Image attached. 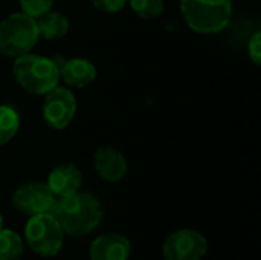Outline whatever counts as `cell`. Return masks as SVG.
I'll list each match as a JSON object with an SVG mask.
<instances>
[{"mask_svg":"<svg viewBox=\"0 0 261 260\" xmlns=\"http://www.w3.org/2000/svg\"><path fill=\"white\" fill-rule=\"evenodd\" d=\"M83 182L81 170L70 162H64L57 166L47 178V187L54 193L55 198L69 196L80 190Z\"/></svg>","mask_w":261,"mask_h":260,"instance_id":"11","label":"cell"},{"mask_svg":"<svg viewBox=\"0 0 261 260\" xmlns=\"http://www.w3.org/2000/svg\"><path fill=\"white\" fill-rule=\"evenodd\" d=\"M96 78V67L87 58H70L60 67V80L69 87L83 89Z\"/></svg>","mask_w":261,"mask_h":260,"instance_id":"12","label":"cell"},{"mask_svg":"<svg viewBox=\"0 0 261 260\" xmlns=\"http://www.w3.org/2000/svg\"><path fill=\"white\" fill-rule=\"evenodd\" d=\"M92 5L104 12H118L121 11L128 0H90Z\"/></svg>","mask_w":261,"mask_h":260,"instance_id":"18","label":"cell"},{"mask_svg":"<svg viewBox=\"0 0 261 260\" xmlns=\"http://www.w3.org/2000/svg\"><path fill=\"white\" fill-rule=\"evenodd\" d=\"M2 224H3V221H2V216H0V230H2Z\"/></svg>","mask_w":261,"mask_h":260,"instance_id":"20","label":"cell"},{"mask_svg":"<svg viewBox=\"0 0 261 260\" xmlns=\"http://www.w3.org/2000/svg\"><path fill=\"white\" fill-rule=\"evenodd\" d=\"M54 0H20L21 12L28 14L32 18H38L52 9Z\"/></svg>","mask_w":261,"mask_h":260,"instance_id":"17","label":"cell"},{"mask_svg":"<svg viewBox=\"0 0 261 260\" xmlns=\"http://www.w3.org/2000/svg\"><path fill=\"white\" fill-rule=\"evenodd\" d=\"M132 9L144 20H153L164 12V0H128Z\"/></svg>","mask_w":261,"mask_h":260,"instance_id":"16","label":"cell"},{"mask_svg":"<svg viewBox=\"0 0 261 260\" xmlns=\"http://www.w3.org/2000/svg\"><path fill=\"white\" fill-rule=\"evenodd\" d=\"M180 12L190 29L199 34L223 31L232 15L231 0H180Z\"/></svg>","mask_w":261,"mask_h":260,"instance_id":"3","label":"cell"},{"mask_svg":"<svg viewBox=\"0 0 261 260\" xmlns=\"http://www.w3.org/2000/svg\"><path fill=\"white\" fill-rule=\"evenodd\" d=\"M50 213L58 221L61 230L70 236H86L92 233L102 218L99 201L90 193L80 192L55 199Z\"/></svg>","mask_w":261,"mask_h":260,"instance_id":"1","label":"cell"},{"mask_svg":"<svg viewBox=\"0 0 261 260\" xmlns=\"http://www.w3.org/2000/svg\"><path fill=\"white\" fill-rule=\"evenodd\" d=\"M96 173L107 182H118L127 173V159L113 147H99L93 158Z\"/></svg>","mask_w":261,"mask_h":260,"instance_id":"10","label":"cell"},{"mask_svg":"<svg viewBox=\"0 0 261 260\" xmlns=\"http://www.w3.org/2000/svg\"><path fill=\"white\" fill-rule=\"evenodd\" d=\"M41 112L49 127L55 130L66 129L76 113V100L73 92L69 87L55 86L44 93Z\"/></svg>","mask_w":261,"mask_h":260,"instance_id":"6","label":"cell"},{"mask_svg":"<svg viewBox=\"0 0 261 260\" xmlns=\"http://www.w3.org/2000/svg\"><path fill=\"white\" fill-rule=\"evenodd\" d=\"M23 256V242L11 230H0V260H20Z\"/></svg>","mask_w":261,"mask_h":260,"instance_id":"15","label":"cell"},{"mask_svg":"<svg viewBox=\"0 0 261 260\" xmlns=\"http://www.w3.org/2000/svg\"><path fill=\"white\" fill-rule=\"evenodd\" d=\"M130 253V241L119 233L102 234L90 245L92 260H128Z\"/></svg>","mask_w":261,"mask_h":260,"instance_id":"9","label":"cell"},{"mask_svg":"<svg viewBox=\"0 0 261 260\" xmlns=\"http://www.w3.org/2000/svg\"><path fill=\"white\" fill-rule=\"evenodd\" d=\"M37 28L40 37L46 40H60L69 31V18L64 14L50 9L37 18Z\"/></svg>","mask_w":261,"mask_h":260,"instance_id":"13","label":"cell"},{"mask_svg":"<svg viewBox=\"0 0 261 260\" xmlns=\"http://www.w3.org/2000/svg\"><path fill=\"white\" fill-rule=\"evenodd\" d=\"M206 239L196 230H179L168 236L162 253L165 260H202L206 254Z\"/></svg>","mask_w":261,"mask_h":260,"instance_id":"7","label":"cell"},{"mask_svg":"<svg viewBox=\"0 0 261 260\" xmlns=\"http://www.w3.org/2000/svg\"><path fill=\"white\" fill-rule=\"evenodd\" d=\"M29 248L43 257H54L63 245V230L52 213L32 216L24 228Z\"/></svg>","mask_w":261,"mask_h":260,"instance_id":"5","label":"cell"},{"mask_svg":"<svg viewBox=\"0 0 261 260\" xmlns=\"http://www.w3.org/2000/svg\"><path fill=\"white\" fill-rule=\"evenodd\" d=\"M12 74L17 83L34 95H44L60 83V67L57 63L31 52L15 57Z\"/></svg>","mask_w":261,"mask_h":260,"instance_id":"2","label":"cell"},{"mask_svg":"<svg viewBox=\"0 0 261 260\" xmlns=\"http://www.w3.org/2000/svg\"><path fill=\"white\" fill-rule=\"evenodd\" d=\"M20 127V116L11 106H0V147L8 144Z\"/></svg>","mask_w":261,"mask_h":260,"instance_id":"14","label":"cell"},{"mask_svg":"<svg viewBox=\"0 0 261 260\" xmlns=\"http://www.w3.org/2000/svg\"><path fill=\"white\" fill-rule=\"evenodd\" d=\"M38 38L37 20L24 12H12L0 21V54L6 57L31 52Z\"/></svg>","mask_w":261,"mask_h":260,"instance_id":"4","label":"cell"},{"mask_svg":"<svg viewBox=\"0 0 261 260\" xmlns=\"http://www.w3.org/2000/svg\"><path fill=\"white\" fill-rule=\"evenodd\" d=\"M248 51H249V57L255 64L261 63V32H255L252 35V38L249 40L248 44Z\"/></svg>","mask_w":261,"mask_h":260,"instance_id":"19","label":"cell"},{"mask_svg":"<svg viewBox=\"0 0 261 260\" xmlns=\"http://www.w3.org/2000/svg\"><path fill=\"white\" fill-rule=\"evenodd\" d=\"M14 207L29 216L50 213L55 204V196L43 182H28L23 184L12 196Z\"/></svg>","mask_w":261,"mask_h":260,"instance_id":"8","label":"cell"}]
</instances>
